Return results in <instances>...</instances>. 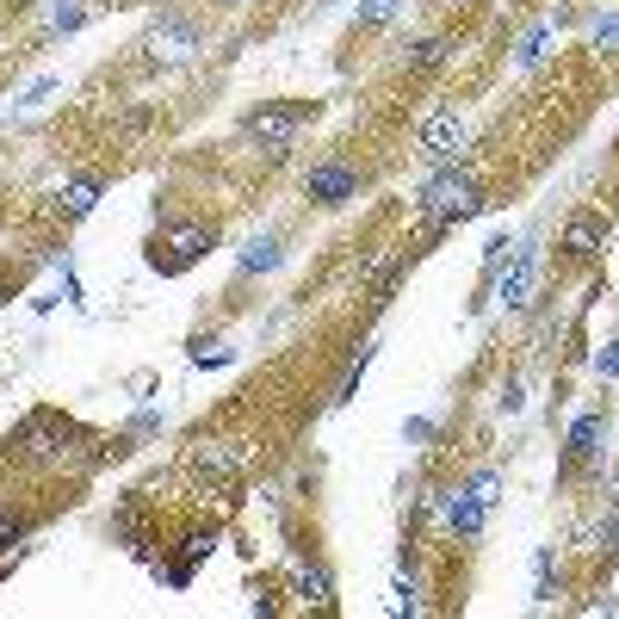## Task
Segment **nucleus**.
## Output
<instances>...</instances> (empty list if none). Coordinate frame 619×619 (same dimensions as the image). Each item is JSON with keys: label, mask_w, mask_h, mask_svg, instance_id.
<instances>
[{"label": "nucleus", "mask_w": 619, "mask_h": 619, "mask_svg": "<svg viewBox=\"0 0 619 619\" xmlns=\"http://www.w3.org/2000/svg\"><path fill=\"white\" fill-rule=\"evenodd\" d=\"M416 204L433 217V223H459V217L478 211V186L464 180V174H440V180L421 186V199H416Z\"/></svg>", "instance_id": "obj_1"}, {"label": "nucleus", "mask_w": 619, "mask_h": 619, "mask_svg": "<svg viewBox=\"0 0 619 619\" xmlns=\"http://www.w3.org/2000/svg\"><path fill=\"white\" fill-rule=\"evenodd\" d=\"M310 112H316V106H266V112L248 118V137L261 143L266 155H285V149H292V137H297V124H304Z\"/></svg>", "instance_id": "obj_2"}, {"label": "nucleus", "mask_w": 619, "mask_h": 619, "mask_svg": "<svg viewBox=\"0 0 619 619\" xmlns=\"http://www.w3.org/2000/svg\"><path fill=\"white\" fill-rule=\"evenodd\" d=\"M204 248H211V230H199V223H186V230H168L161 242H155V273H186V266L199 261Z\"/></svg>", "instance_id": "obj_3"}, {"label": "nucleus", "mask_w": 619, "mask_h": 619, "mask_svg": "<svg viewBox=\"0 0 619 619\" xmlns=\"http://www.w3.org/2000/svg\"><path fill=\"white\" fill-rule=\"evenodd\" d=\"M459 149H464V118L459 112H433V118L421 124V155L447 168V161H459Z\"/></svg>", "instance_id": "obj_4"}, {"label": "nucleus", "mask_w": 619, "mask_h": 619, "mask_svg": "<svg viewBox=\"0 0 619 619\" xmlns=\"http://www.w3.org/2000/svg\"><path fill=\"white\" fill-rule=\"evenodd\" d=\"M304 192H310L316 204H347V199L359 192V174L347 168V161H323V168H310Z\"/></svg>", "instance_id": "obj_5"}, {"label": "nucleus", "mask_w": 619, "mask_h": 619, "mask_svg": "<svg viewBox=\"0 0 619 619\" xmlns=\"http://www.w3.org/2000/svg\"><path fill=\"white\" fill-rule=\"evenodd\" d=\"M192 471H199V478H211V483H223V490H230V483L242 478V452H235V447H223V440H204V447L192 452Z\"/></svg>", "instance_id": "obj_6"}, {"label": "nucleus", "mask_w": 619, "mask_h": 619, "mask_svg": "<svg viewBox=\"0 0 619 619\" xmlns=\"http://www.w3.org/2000/svg\"><path fill=\"white\" fill-rule=\"evenodd\" d=\"M601 242H607V217L601 211H576L570 223H564V254H570V261H588Z\"/></svg>", "instance_id": "obj_7"}, {"label": "nucleus", "mask_w": 619, "mask_h": 619, "mask_svg": "<svg viewBox=\"0 0 619 619\" xmlns=\"http://www.w3.org/2000/svg\"><path fill=\"white\" fill-rule=\"evenodd\" d=\"M483 508H490V495H483V490H459L447 502L452 533H459V539H478V533H483Z\"/></svg>", "instance_id": "obj_8"}, {"label": "nucleus", "mask_w": 619, "mask_h": 619, "mask_svg": "<svg viewBox=\"0 0 619 619\" xmlns=\"http://www.w3.org/2000/svg\"><path fill=\"white\" fill-rule=\"evenodd\" d=\"M533 273H539V254H533V248H521V254H514V266L502 273V304H508V310L526 304V292H533Z\"/></svg>", "instance_id": "obj_9"}, {"label": "nucleus", "mask_w": 619, "mask_h": 619, "mask_svg": "<svg viewBox=\"0 0 619 619\" xmlns=\"http://www.w3.org/2000/svg\"><path fill=\"white\" fill-rule=\"evenodd\" d=\"M192 44H199V31L186 25V19H168V25H155V38H149V50H155V56H168V62L192 56Z\"/></svg>", "instance_id": "obj_10"}, {"label": "nucleus", "mask_w": 619, "mask_h": 619, "mask_svg": "<svg viewBox=\"0 0 619 619\" xmlns=\"http://www.w3.org/2000/svg\"><path fill=\"white\" fill-rule=\"evenodd\" d=\"M56 204H62V217H87L99 204V180H69L56 192Z\"/></svg>", "instance_id": "obj_11"}, {"label": "nucleus", "mask_w": 619, "mask_h": 619, "mask_svg": "<svg viewBox=\"0 0 619 619\" xmlns=\"http://www.w3.org/2000/svg\"><path fill=\"white\" fill-rule=\"evenodd\" d=\"M601 433H607V416H576V428H570V459H595Z\"/></svg>", "instance_id": "obj_12"}, {"label": "nucleus", "mask_w": 619, "mask_h": 619, "mask_svg": "<svg viewBox=\"0 0 619 619\" xmlns=\"http://www.w3.org/2000/svg\"><path fill=\"white\" fill-rule=\"evenodd\" d=\"M447 56H452V44H447V38H421V44L409 50V69L421 75V69H440Z\"/></svg>", "instance_id": "obj_13"}, {"label": "nucleus", "mask_w": 619, "mask_h": 619, "mask_svg": "<svg viewBox=\"0 0 619 619\" xmlns=\"http://www.w3.org/2000/svg\"><path fill=\"white\" fill-rule=\"evenodd\" d=\"M266 266H279V242H273V235L248 242V254H242V273H266Z\"/></svg>", "instance_id": "obj_14"}, {"label": "nucleus", "mask_w": 619, "mask_h": 619, "mask_svg": "<svg viewBox=\"0 0 619 619\" xmlns=\"http://www.w3.org/2000/svg\"><path fill=\"white\" fill-rule=\"evenodd\" d=\"M297 595H304L310 607H328V576L323 570H297Z\"/></svg>", "instance_id": "obj_15"}, {"label": "nucleus", "mask_w": 619, "mask_h": 619, "mask_svg": "<svg viewBox=\"0 0 619 619\" xmlns=\"http://www.w3.org/2000/svg\"><path fill=\"white\" fill-rule=\"evenodd\" d=\"M402 13V0H359V25H390Z\"/></svg>", "instance_id": "obj_16"}, {"label": "nucleus", "mask_w": 619, "mask_h": 619, "mask_svg": "<svg viewBox=\"0 0 619 619\" xmlns=\"http://www.w3.org/2000/svg\"><path fill=\"white\" fill-rule=\"evenodd\" d=\"M217 552V533L211 526H199V533H186V564H199V557Z\"/></svg>", "instance_id": "obj_17"}, {"label": "nucleus", "mask_w": 619, "mask_h": 619, "mask_svg": "<svg viewBox=\"0 0 619 619\" xmlns=\"http://www.w3.org/2000/svg\"><path fill=\"white\" fill-rule=\"evenodd\" d=\"M223 359H230L223 340H192V366H223Z\"/></svg>", "instance_id": "obj_18"}, {"label": "nucleus", "mask_w": 619, "mask_h": 619, "mask_svg": "<svg viewBox=\"0 0 619 619\" xmlns=\"http://www.w3.org/2000/svg\"><path fill=\"white\" fill-rule=\"evenodd\" d=\"M595 50H607V56H619V13H607L601 25H595Z\"/></svg>", "instance_id": "obj_19"}, {"label": "nucleus", "mask_w": 619, "mask_h": 619, "mask_svg": "<svg viewBox=\"0 0 619 619\" xmlns=\"http://www.w3.org/2000/svg\"><path fill=\"white\" fill-rule=\"evenodd\" d=\"M390 613H421V601H416V583H402V576H397V588H390Z\"/></svg>", "instance_id": "obj_20"}, {"label": "nucleus", "mask_w": 619, "mask_h": 619, "mask_svg": "<svg viewBox=\"0 0 619 619\" xmlns=\"http://www.w3.org/2000/svg\"><path fill=\"white\" fill-rule=\"evenodd\" d=\"M545 38H552V25H533V31H526V38H521V62H539Z\"/></svg>", "instance_id": "obj_21"}, {"label": "nucleus", "mask_w": 619, "mask_h": 619, "mask_svg": "<svg viewBox=\"0 0 619 619\" xmlns=\"http://www.w3.org/2000/svg\"><path fill=\"white\" fill-rule=\"evenodd\" d=\"M19 533H25V521L0 508V552H13V545H19Z\"/></svg>", "instance_id": "obj_22"}, {"label": "nucleus", "mask_w": 619, "mask_h": 619, "mask_svg": "<svg viewBox=\"0 0 619 619\" xmlns=\"http://www.w3.org/2000/svg\"><path fill=\"white\" fill-rule=\"evenodd\" d=\"M502 261H508V235H490V248H483V266H490V273H495V266H502Z\"/></svg>", "instance_id": "obj_23"}, {"label": "nucleus", "mask_w": 619, "mask_h": 619, "mask_svg": "<svg viewBox=\"0 0 619 619\" xmlns=\"http://www.w3.org/2000/svg\"><path fill=\"white\" fill-rule=\"evenodd\" d=\"M50 25H56V31H75L81 25V7H75V0H69V7H56V13H50Z\"/></svg>", "instance_id": "obj_24"}, {"label": "nucleus", "mask_w": 619, "mask_h": 619, "mask_svg": "<svg viewBox=\"0 0 619 619\" xmlns=\"http://www.w3.org/2000/svg\"><path fill=\"white\" fill-rule=\"evenodd\" d=\"M601 545H607V552H613V545H619V483H613V521L601 526Z\"/></svg>", "instance_id": "obj_25"}, {"label": "nucleus", "mask_w": 619, "mask_h": 619, "mask_svg": "<svg viewBox=\"0 0 619 619\" xmlns=\"http://www.w3.org/2000/svg\"><path fill=\"white\" fill-rule=\"evenodd\" d=\"M595 371H601V378H619V340H613V347H607L601 359H595Z\"/></svg>", "instance_id": "obj_26"}, {"label": "nucleus", "mask_w": 619, "mask_h": 619, "mask_svg": "<svg viewBox=\"0 0 619 619\" xmlns=\"http://www.w3.org/2000/svg\"><path fill=\"white\" fill-rule=\"evenodd\" d=\"M223 7H235V0H223Z\"/></svg>", "instance_id": "obj_27"}]
</instances>
